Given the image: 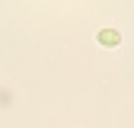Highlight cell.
<instances>
[{
    "label": "cell",
    "mask_w": 134,
    "mask_h": 128,
    "mask_svg": "<svg viewBox=\"0 0 134 128\" xmlns=\"http://www.w3.org/2000/svg\"><path fill=\"white\" fill-rule=\"evenodd\" d=\"M118 42H121V35H118L115 29H102V32H99V45H105V48H115Z\"/></svg>",
    "instance_id": "obj_1"
}]
</instances>
